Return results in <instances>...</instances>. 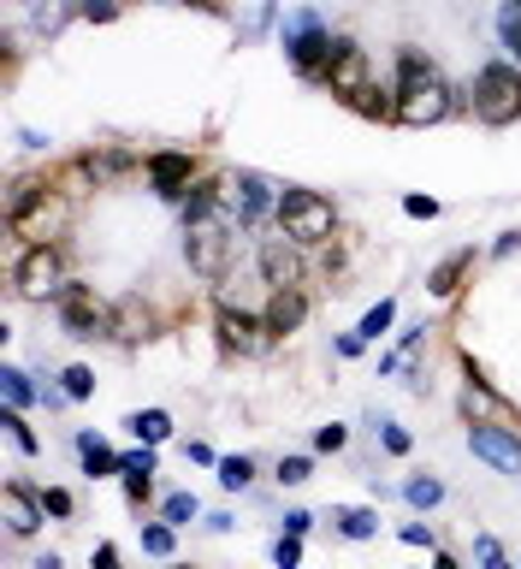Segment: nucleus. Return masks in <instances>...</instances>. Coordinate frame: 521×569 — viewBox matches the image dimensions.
Returning <instances> with one entry per match:
<instances>
[{
    "label": "nucleus",
    "mask_w": 521,
    "mask_h": 569,
    "mask_svg": "<svg viewBox=\"0 0 521 569\" xmlns=\"http://www.w3.org/2000/svg\"><path fill=\"white\" fill-rule=\"evenodd\" d=\"M391 96H398L403 124H439V119H451V107H457V89L444 83V71L415 48L398 53V89H391Z\"/></svg>",
    "instance_id": "f257e3e1"
},
{
    "label": "nucleus",
    "mask_w": 521,
    "mask_h": 569,
    "mask_svg": "<svg viewBox=\"0 0 521 569\" xmlns=\"http://www.w3.org/2000/svg\"><path fill=\"white\" fill-rule=\"evenodd\" d=\"M7 220H12L18 238L53 243L66 231V220H71V202H66V190L48 184V178H18L12 196H7Z\"/></svg>",
    "instance_id": "f03ea898"
},
{
    "label": "nucleus",
    "mask_w": 521,
    "mask_h": 569,
    "mask_svg": "<svg viewBox=\"0 0 521 569\" xmlns=\"http://www.w3.org/2000/svg\"><path fill=\"white\" fill-rule=\"evenodd\" d=\"M327 89H332L344 107H355L362 119H373V124H380V119H398V96H385V89H380V78H373V60H368L355 42H344V53L332 60Z\"/></svg>",
    "instance_id": "7ed1b4c3"
},
{
    "label": "nucleus",
    "mask_w": 521,
    "mask_h": 569,
    "mask_svg": "<svg viewBox=\"0 0 521 569\" xmlns=\"http://www.w3.org/2000/svg\"><path fill=\"white\" fill-rule=\"evenodd\" d=\"M238 238H243V226H238V213H231V208L213 213V220H190L184 226V261L202 279H226L231 261H238Z\"/></svg>",
    "instance_id": "20e7f679"
},
{
    "label": "nucleus",
    "mask_w": 521,
    "mask_h": 569,
    "mask_svg": "<svg viewBox=\"0 0 521 569\" xmlns=\"http://www.w3.org/2000/svg\"><path fill=\"white\" fill-rule=\"evenodd\" d=\"M279 238H291L302 249L338 238V208L320 190H284V202H279Z\"/></svg>",
    "instance_id": "39448f33"
},
{
    "label": "nucleus",
    "mask_w": 521,
    "mask_h": 569,
    "mask_svg": "<svg viewBox=\"0 0 521 569\" xmlns=\"http://www.w3.org/2000/svg\"><path fill=\"white\" fill-rule=\"evenodd\" d=\"M469 101H474V113L487 119V124H515V119H521V66H515V60L480 66Z\"/></svg>",
    "instance_id": "423d86ee"
},
{
    "label": "nucleus",
    "mask_w": 521,
    "mask_h": 569,
    "mask_svg": "<svg viewBox=\"0 0 521 569\" xmlns=\"http://www.w3.org/2000/svg\"><path fill=\"white\" fill-rule=\"evenodd\" d=\"M279 202H284V190L267 184L261 172H231V178H226V208L238 213L243 231L273 226V220H279Z\"/></svg>",
    "instance_id": "0eeeda50"
},
{
    "label": "nucleus",
    "mask_w": 521,
    "mask_h": 569,
    "mask_svg": "<svg viewBox=\"0 0 521 569\" xmlns=\"http://www.w3.org/2000/svg\"><path fill=\"white\" fill-rule=\"evenodd\" d=\"M12 279H18V291L24 297H66V249L60 243H30L24 256H18L12 267Z\"/></svg>",
    "instance_id": "6e6552de"
},
{
    "label": "nucleus",
    "mask_w": 521,
    "mask_h": 569,
    "mask_svg": "<svg viewBox=\"0 0 521 569\" xmlns=\"http://www.w3.org/2000/svg\"><path fill=\"white\" fill-rule=\"evenodd\" d=\"M60 327H66V338H113V302H101L89 284H66Z\"/></svg>",
    "instance_id": "1a4fd4ad"
},
{
    "label": "nucleus",
    "mask_w": 521,
    "mask_h": 569,
    "mask_svg": "<svg viewBox=\"0 0 521 569\" xmlns=\"http://www.w3.org/2000/svg\"><path fill=\"white\" fill-rule=\"evenodd\" d=\"M284 48H291V66L302 71V78H320V83H327L332 60L344 53V36H327V30L314 24V18H302V24H297V36H291Z\"/></svg>",
    "instance_id": "9d476101"
},
{
    "label": "nucleus",
    "mask_w": 521,
    "mask_h": 569,
    "mask_svg": "<svg viewBox=\"0 0 521 569\" xmlns=\"http://www.w3.org/2000/svg\"><path fill=\"white\" fill-rule=\"evenodd\" d=\"M213 332H220V350L226 356H256L273 345V332H267V320L231 309V302H220V315H213Z\"/></svg>",
    "instance_id": "9b49d317"
},
{
    "label": "nucleus",
    "mask_w": 521,
    "mask_h": 569,
    "mask_svg": "<svg viewBox=\"0 0 521 569\" xmlns=\"http://www.w3.org/2000/svg\"><path fill=\"white\" fill-rule=\"evenodd\" d=\"M78 178L89 190H113V184H124V178H137V154L119 149V142H101V149L78 154Z\"/></svg>",
    "instance_id": "f8f14e48"
},
{
    "label": "nucleus",
    "mask_w": 521,
    "mask_h": 569,
    "mask_svg": "<svg viewBox=\"0 0 521 569\" xmlns=\"http://www.w3.org/2000/svg\"><path fill=\"white\" fill-rule=\"evenodd\" d=\"M469 445H474V457H487V462H492V469L521 475V433H515V427H487V421H469Z\"/></svg>",
    "instance_id": "ddd939ff"
},
{
    "label": "nucleus",
    "mask_w": 521,
    "mask_h": 569,
    "mask_svg": "<svg viewBox=\"0 0 521 569\" xmlns=\"http://www.w3.org/2000/svg\"><path fill=\"white\" fill-rule=\"evenodd\" d=\"M261 279L273 284V291H297V284H302V243L267 238L261 243Z\"/></svg>",
    "instance_id": "4468645a"
},
{
    "label": "nucleus",
    "mask_w": 521,
    "mask_h": 569,
    "mask_svg": "<svg viewBox=\"0 0 521 569\" xmlns=\"http://www.w3.org/2000/svg\"><path fill=\"white\" fill-rule=\"evenodd\" d=\"M149 184L167 196V202H184V190L196 184V160H190V154H178V149L149 154Z\"/></svg>",
    "instance_id": "2eb2a0df"
},
{
    "label": "nucleus",
    "mask_w": 521,
    "mask_h": 569,
    "mask_svg": "<svg viewBox=\"0 0 521 569\" xmlns=\"http://www.w3.org/2000/svg\"><path fill=\"white\" fill-rule=\"evenodd\" d=\"M0 510H7V528H12V533H36V528H42V498H30L24 480H7Z\"/></svg>",
    "instance_id": "dca6fc26"
},
{
    "label": "nucleus",
    "mask_w": 521,
    "mask_h": 569,
    "mask_svg": "<svg viewBox=\"0 0 521 569\" xmlns=\"http://www.w3.org/2000/svg\"><path fill=\"white\" fill-rule=\"evenodd\" d=\"M261 320H267V332H273V338H291L302 320H309V297H302V284H297V291H273V302H267Z\"/></svg>",
    "instance_id": "f3484780"
},
{
    "label": "nucleus",
    "mask_w": 521,
    "mask_h": 569,
    "mask_svg": "<svg viewBox=\"0 0 521 569\" xmlns=\"http://www.w3.org/2000/svg\"><path fill=\"white\" fill-rule=\"evenodd\" d=\"M469 267H474V249H457V256H444L433 273H427V291H433V297H457L462 279H469Z\"/></svg>",
    "instance_id": "a211bd4d"
},
{
    "label": "nucleus",
    "mask_w": 521,
    "mask_h": 569,
    "mask_svg": "<svg viewBox=\"0 0 521 569\" xmlns=\"http://www.w3.org/2000/svg\"><path fill=\"white\" fill-rule=\"evenodd\" d=\"M78 457H83V469H89V475H124V457L107 451V439H101V433H78Z\"/></svg>",
    "instance_id": "6ab92c4d"
},
{
    "label": "nucleus",
    "mask_w": 521,
    "mask_h": 569,
    "mask_svg": "<svg viewBox=\"0 0 521 569\" xmlns=\"http://www.w3.org/2000/svg\"><path fill=\"white\" fill-rule=\"evenodd\" d=\"M149 309H137V302H113V338L119 345H142V338H149Z\"/></svg>",
    "instance_id": "aec40b11"
},
{
    "label": "nucleus",
    "mask_w": 521,
    "mask_h": 569,
    "mask_svg": "<svg viewBox=\"0 0 521 569\" xmlns=\"http://www.w3.org/2000/svg\"><path fill=\"white\" fill-rule=\"evenodd\" d=\"M124 427H131V433H137L142 445H160V439L172 433V416H167V409H137V416L124 421Z\"/></svg>",
    "instance_id": "412c9836"
},
{
    "label": "nucleus",
    "mask_w": 521,
    "mask_h": 569,
    "mask_svg": "<svg viewBox=\"0 0 521 569\" xmlns=\"http://www.w3.org/2000/svg\"><path fill=\"white\" fill-rule=\"evenodd\" d=\"M338 528H344L350 540H373V533H380V510H368V505H355V510H338Z\"/></svg>",
    "instance_id": "4be33fe9"
},
{
    "label": "nucleus",
    "mask_w": 521,
    "mask_h": 569,
    "mask_svg": "<svg viewBox=\"0 0 521 569\" xmlns=\"http://www.w3.org/2000/svg\"><path fill=\"white\" fill-rule=\"evenodd\" d=\"M0 391H7V409H24L36 398V386H30L24 368H0Z\"/></svg>",
    "instance_id": "5701e85b"
},
{
    "label": "nucleus",
    "mask_w": 521,
    "mask_h": 569,
    "mask_svg": "<svg viewBox=\"0 0 521 569\" xmlns=\"http://www.w3.org/2000/svg\"><path fill=\"white\" fill-rule=\"evenodd\" d=\"M498 36H504L510 60L521 66V0H504V12H498Z\"/></svg>",
    "instance_id": "b1692460"
},
{
    "label": "nucleus",
    "mask_w": 521,
    "mask_h": 569,
    "mask_svg": "<svg viewBox=\"0 0 521 569\" xmlns=\"http://www.w3.org/2000/svg\"><path fill=\"white\" fill-rule=\"evenodd\" d=\"M403 498H409L415 510H433L439 498H444V487H439L433 475H415V480H403Z\"/></svg>",
    "instance_id": "393cba45"
},
{
    "label": "nucleus",
    "mask_w": 521,
    "mask_h": 569,
    "mask_svg": "<svg viewBox=\"0 0 521 569\" xmlns=\"http://www.w3.org/2000/svg\"><path fill=\"white\" fill-rule=\"evenodd\" d=\"M0 427H7V439H12L24 457H36V451H42V445H36V433L24 427V416H18V409H0Z\"/></svg>",
    "instance_id": "a878e982"
},
{
    "label": "nucleus",
    "mask_w": 521,
    "mask_h": 569,
    "mask_svg": "<svg viewBox=\"0 0 521 569\" xmlns=\"http://www.w3.org/2000/svg\"><path fill=\"white\" fill-rule=\"evenodd\" d=\"M391 320H398V302H373V309L362 315V327H355V338L368 345V338H380V332L391 327Z\"/></svg>",
    "instance_id": "bb28decb"
},
{
    "label": "nucleus",
    "mask_w": 521,
    "mask_h": 569,
    "mask_svg": "<svg viewBox=\"0 0 521 569\" xmlns=\"http://www.w3.org/2000/svg\"><path fill=\"white\" fill-rule=\"evenodd\" d=\"M213 469H220V480H226L231 492H238V487H249V480H256V462H249V457H220V462H213Z\"/></svg>",
    "instance_id": "cd10ccee"
},
{
    "label": "nucleus",
    "mask_w": 521,
    "mask_h": 569,
    "mask_svg": "<svg viewBox=\"0 0 521 569\" xmlns=\"http://www.w3.org/2000/svg\"><path fill=\"white\" fill-rule=\"evenodd\" d=\"M142 551H149V558H172V522L142 528Z\"/></svg>",
    "instance_id": "c85d7f7f"
},
{
    "label": "nucleus",
    "mask_w": 521,
    "mask_h": 569,
    "mask_svg": "<svg viewBox=\"0 0 521 569\" xmlns=\"http://www.w3.org/2000/svg\"><path fill=\"white\" fill-rule=\"evenodd\" d=\"M60 380H66V386H60V391H66V398H89V391H96V373H89L83 362H78V368H66V373H60Z\"/></svg>",
    "instance_id": "c756f323"
},
{
    "label": "nucleus",
    "mask_w": 521,
    "mask_h": 569,
    "mask_svg": "<svg viewBox=\"0 0 521 569\" xmlns=\"http://www.w3.org/2000/svg\"><path fill=\"white\" fill-rule=\"evenodd\" d=\"M474 551H480V569H510V558H504V546H498L492 533H480V540H474Z\"/></svg>",
    "instance_id": "7c9ffc66"
},
{
    "label": "nucleus",
    "mask_w": 521,
    "mask_h": 569,
    "mask_svg": "<svg viewBox=\"0 0 521 569\" xmlns=\"http://www.w3.org/2000/svg\"><path fill=\"white\" fill-rule=\"evenodd\" d=\"M380 439H385L391 457H409V445H415V439H409V427H398V421H380Z\"/></svg>",
    "instance_id": "2f4dec72"
},
{
    "label": "nucleus",
    "mask_w": 521,
    "mask_h": 569,
    "mask_svg": "<svg viewBox=\"0 0 521 569\" xmlns=\"http://www.w3.org/2000/svg\"><path fill=\"white\" fill-rule=\"evenodd\" d=\"M309 475H314V462H309V457H284V462H279V480H284V487H302Z\"/></svg>",
    "instance_id": "473e14b6"
},
{
    "label": "nucleus",
    "mask_w": 521,
    "mask_h": 569,
    "mask_svg": "<svg viewBox=\"0 0 521 569\" xmlns=\"http://www.w3.org/2000/svg\"><path fill=\"white\" fill-rule=\"evenodd\" d=\"M160 510H167V522L178 528V522H190V516H196V498H190V492H172V498H167V505H160Z\"/></svg>",
    "instance_id": "72a5a7b5"
},
{
    "label": "nucleus",
    "mask_w": 521,
    "mask_h": 569,
    "mask_svg": "<svg viewBox=\"0 0 521 569\" xmlns=\"http://www.w3.org/2000/svg\"><path fill=\"white\" fill-rule=\"evenodd\" d=\"M273 563H279V569H297V563H302V540H297V533H284V540L273 546Z\"/></svg>",
    "instance_id": "f704fd0d"
},
{
    "label": "nucleus",
    "mask_w": 521,
    "mask_h": 569,
    "mask_svg": "<svg viewBox=\"0 0 521 569\" xmlns=\"http://www.w3.org/2000/svg\"><path fill=\"white\" fill-rule=\"evenodd\" d=\"M42 510L48 516H71V492L66 487H42Z\"/></svg>",
    "instance_id": "c9c22d12"
},
{
    "label": "nucleus",
    "mask_w": 521,
    "mask_h": 569,
    "mask_svg": "<svg viewBox=\"0 0 521 569\" xmlns=\"http://www.w3.org/2000/svg\"><path fill=\"white\" fill-rule=\"evenodd\" d=\"M124 498H131V505H142V498H154V480H149V475H124Z\"/></svg>",
    "instance_id": "e433bc0d"
},
{
    "label": "nucleus",
    "mask_w": 521,
    "mask_h": 569,
    "mask_svg": "<svg viewBox=\"0 0 521 569\" xmlns=\"http://www.w3.org/2000/svg\"><path fill=\"white\" fill-rule=\"evenodd\" d=\"M314 451H344V427H320V433H314Z\"/></svg>",
    "instance_id": "4c0bfd02"
},
{
    "label": "nucleus",
    "mask_w": 521,
    "mask_h": 569,
    "mask_svg": "<svg viewBox=\"0 0 521 569\" xmlns=\"http://www.w3.org/2000/svg\"><path fill=\"white\" fill-rule=\"evenodd\" d=\"M403 213H415V220H433L439 202H433V196H403Z\"/></svg>",
    "instance_id": "58836bf2"
},
{
    "label": "nucleus",
    "mask_w": 521,
    "mask_h": 569,
    "mask_svg": "<svg viewBox=\"0 0 521 569\" xmlns=\"http://www.w3.org/2000/svg\"><path fill=\"white\" fill-rule=\"evenodd\" d=\"M398 540H403V546H433V528H427V522H403Z\"/></svg>",
    "instance_id": "ea45409f"
},
{
    "label": "nucleus",
    "mask_w": 521,
    "mask_h": 569,
    "mask_svg": "<svg viewBox=\"0 0 521 569\" xmlns=\"http://www.w3.org/2000/svg\"><path fill=\"white\" fill-rule=\"evenodd\" d=\"M124 475H154V451H131L124 457Z\"/></svg>",
    "instance_id": "a19ab883"
},
{
    "label": "nucleus",
    "mask_w": 521,
    "mask_h": 569,
    "mask_svg": "<svg viewBox=\"0 0 521 569\" xmlns=\"http://www.w3.org/2000/svg\"><path fill=\"white\" fill-rule=\"evenodd\" d=\"M309 528H314V516H309V510H291V516H284V533H297V540H302Z\"/></svg>",
    "instance_id": "79ce46f5"
},
{
    "label": "nucleus",
    "mask_w": 521,
    "mask_h": 569,
    "mask_svg": "<svg viewBox=\"0 0 521 569\" xmlns=\"http://www.w3.org/2000/svg\"><path fill=\"white\" fill-rule=\"evenodd\" d=\"M78 12H89V18H96V24H101V18H113L119 7H113V0H78Z\"/></svg>",
    "instance_id": "37998d69"
},
{
    "label": "nucleus",
    "mask_w": 521,
    "mask_h": 569,
    "mask_svg": "<svg viewBox=\"0 0 521 569\" xmlns=\"http://www.w3.org/2000/svg\"><path fill=\"white\" fill-rule=\"evenodd\" d=\"M96 569H119V551L113 546H96Z\"/></svg>",
    "instance_id": "c03bdc74"
},
{
    "label": "nucleus",
    "mask_w": 521,
    "mask_h": 569,
    "mask_svg": "<svg viewBox=\"0 0 521 569\" xmlns=\"http://www.w3.org/2000/svg\"><path fill=\"white\" fill-rule=\"evenodd\" d=\"M510 249H521V231H504V238H498V256H510Z\"/></svg>",
    "instance_id": "a18cd8bd"
},
{
    "label": "nucleus",
    "mask_w": 521,
    "mask_h": 569,
    "mask_svg": "<svg viewBox=\"0 0 521 569\" xmlns=\"http://www.w3.org/2000/svg\"><path fill=\"white\" fill-rule=\"evenodd\" d=\"M36 569H60V558H42V563H36Z\"/></svg>",
    "instance_id": "49530a36"
},
{
    "label": "nucleus",
    "mask_w": 521,
    "mask_h": 569,
    "mask_svg": "<svg viewBox=\"0 0 521 569\" xmlns=\"http://www.w3.org/2000/svg\"><path fill=\"white\" fill-rule=\"evenodd\" d=\"M433 569H457V563H451V558H439V563H433Z\"/></svg>",
    "instance_id": "de8ad7c7"
},
{
    "label": "nucleus",
    "mask_w": 521,
    "mask_h": 569,
    "mask_svg": "<svg viewBox=\"0 0 521 569\" xmlns=\"http://www.w3.org/2000/svg\"><path fill=\"white\" fill-rule=\"evenodd\" d=\"M172 569H190V563H172Z\"/></svg>",
    "instance_id": "09e8293b"
}]
</instances>
